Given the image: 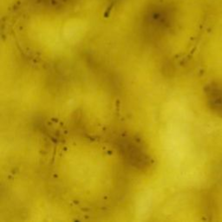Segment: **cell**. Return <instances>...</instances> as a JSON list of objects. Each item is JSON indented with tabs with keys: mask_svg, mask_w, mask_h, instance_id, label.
Wrapping results in <instances>:
<instances>
[{
	"mask_svg": "<svg viewBox=\"0 0 222 222\" xmlns=\"http://www.w3.org/2000/svg\"><path fill=\"white\" fill-rule=\"evenodd\" d=\"M121 101L120 99H116V111L119 117H121Z\"/></svg>",
	"mask_w": 222,
	"mask_h": 222,
	"instance_id": "obj_1",
	"label": "cell"
}]
</instances>
